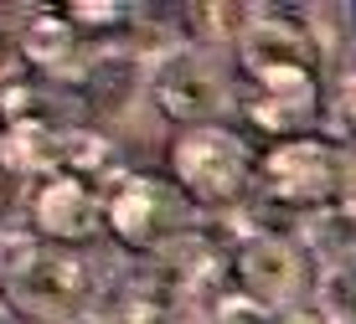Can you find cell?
Instances as JSON below:
<instances>
[{
	"mask_svg": "<svg viewBox=\"0 0 356 324\" xmlns=\"http://www.w3.org/2000/svg\"><path fill=\"white\" fill-rule=\"evenodd\" d=\"M232 52H238L243 78L259 88L248 98V119L279 139H294L321 108V67H325L321 36L300 21L259 10Z\"/></svg>",
	"mask_w": 356,
	"mask_h": 324,
	"instance_id": "obj_1",
	"label": "cell"
},
{
	"mask_svg": "<svg viewBox=\"0 0 356 324\" xmlns=\"http://www.w3.org/2000/svg\"><path fill=\"white\" fill-rule=\"evenodd\" d=\"M0 289L21 324H72L98 309L93 268L72 247L42 242L31 227L0 232Z\"/></svg>",
	"mask_w": 356,
	"mask_h": 324,
	"instance_id": "obj_2",
	"label": "cell"
},
{
	"mask_svg": "<svg viewBox=\"0 0 356 324\" xmlns=\"http://www.w3.org/2000/svg\"><path fill=\"white\" fill-rule=\"evenodd\" d=\"M170 180L196 211H238L259 196V155L222 123L181 129L170 139Z\"/></svg>",
	"mask_w": 356,
	"mask_h": 324,
	"instance_id": "obj_3",
	"label": "cell"
},
{
	"mask_svg": "<svg viewBox=\"0 0 356 324\" xmlns=\"http://www.w3.org/2000/svg\"><path fill=\"white\" fill-rule=\"evenodd\" d=\"M259 196L289 216L310 221L346 201V155L321 134H294L259 155Z\"/></svg>",
	"mask_w": 356,
	"mask_h": 324,
	"instance_id": "obj_4",
	"label": "cell"
},
{
	"mask_svg": "<svg viewBox=\"0 0 356 324\" xmlns=\"http://www.w3.org/2000/svg\"><path fill=\"white\" fill-rule=\"evenodd\" d=\"M191 227H196V206L181 196V185L170 176L129 170L104 196V232L129 257H145V263H155L165 247H176Z\"/></svg>",
	"mask_w": 356,
	"mask_h": 324,
	"instance_id": "obj_5",
	"label": "cell"
},
{
	"mask_svg": "<svg viewBox=\"0 0 356 324\" xmlns=\"http://www.w3.org/2000/svg\"><path fill=\"white\" fill-rule=\"evenodd\" d=\"M155 108L181 123V129H202L217 123L232 108V78L222 67V52H207V46H176L170 57H161L150 67V88H145Z\"/></svg>",
	"mask_w": 356,
	"mask_h": 324,
	"instance_id": "obj_6",
	"label": "cell"
},
{
	"mask_svg": "<svg viewBox=\"0 0 356 324\" xmlns=\"http://www.w3.org/2000/svg\"><path fill=\"white\" fill-rule=\"evenodd\" d=\"M232 273H238V293L248 304L289 314L305 293V247L279 232H248L232 253Z\"/></svg>",
	"mask_w": 356,
	"mask_h": 324,
	"instance_id": "obj_7",
	"label": "cell"
},
{
	"mask_svg": "<svg viewBox=\"0 0 356 324\" xmlns=\"http://www.w3.org/2000/svg\"><path fill=\"white\" fill-rule=\"evenodd\" d=\"M26 216H31V232L42 242L78 247L93 232H104V196L93 185H83L78 176H67V170H52V176H42L31 185Z\"/></svg>",
	"mask_w": 356,
	"mask_h": 324,
	"instance_id": "obj_8",
	"label": "cell"
},
{
	"mask_svg": "<svg viewBox=\"0 0 356 324\" xmlns=\"http://www.w3.org/2000/svg\"><path fill=\"white\" fill-rule=\"evenodd\" d=\"M16 52L36 78L57 83L63 72H72V62L83 57V42H78V26L67 21L63 6H31V10H21Z\"/></svg>",
	"mask_w": 356,
	"mask_h": 324,
	"instance_id": "obj_9",
	"label": "cell"
},
{
	"mask_svg": "<svg viewBox=\"0 0 356 324\" xmlns=\"http://www.w3.org/2000/svg\"><path fill=\"white\" fill-rule=\"evenodd\" d=\"M63 134L52 119H21V123H0V170L10 180L36 185L42 176H52L63 160Z\"/></svg>",
	"mask_w": 356,
	"mask_h": 324,
	"instance_id": "obj_10",
	"label": "cell"
},
{
	"mask_svg": "<svg viewBox=\"0 0 356 324\" xmlns=\"http://www.w3.org/2000/svg\"><path fill=\"white\" fill-rule=\"evenodd\" d=\"M57 170L78 176L83 185H93L98 196H108L119 180L129 176L124 160H119V149L108 144L98 129H67V134H63V160H57Z\"/></svg>",
	"mask_w": 356,
	"mask_h": 324,
	"instance_id": "obj_11",
	"label": "cell"
},
{
	"mask_svg": "<svg viewBox=\"0 0 356 324\" xmlns=\"http://www.w3.org/2000/svg\"><path fill=\"white\" fill-rule=\"evenodd\" d=\"M305 253H315V263L325 273H356V206H330L321 216L300 221Z\"/></svg>",
	"mask_w": 356,
	"mask_h": 324,
	"instance_id": "obj_12",
	"label": "cell"
},
{
	"mask_svg": "<svg viewBox=\"0 0 356 324\" xmlns=\"http://www.w3.org/2000/svg\"><path fill=\"white\" fill-rule=\"evenodd\" d=\"M330 129L341 134V144H356V72H346L330 93Z\"/></svg>",
	"mask_w": 356,
	"mask_h": 324,
	"instance_id": "obj_13",
	"label": "cell"
},
{
	"mask_svg": "<svg viewBox=\"0 0 356 324\" xmlns=\"http://www.w3.org/2000/svg\"><path fill=\"white\" fill-rule=\"evenodd\" d=\"M63 10L72 26H119V21H129V6H114V0H67Z\"/></svg>",
	"mask_w": 356,
	"mask_h": 324,
	"instance_id": "obj_14",
	"label": "cell"
},
{
	"mask_svg": "<svg viewBox=\"0 0 356 324\" xmlns=\"http://www.w3.org/2000/svg\"><path fill=\"white\" fill-rule=\"evenodd\" d=\"M346 155V206H356V144H341Z\"/></svg>",
	"mask_w": 356,
	"mask_h": 324,
	"instance_id": "obj_15",
	"label": "cell"
},
{
	"mask_svg": "<svg viewBox=\"0 0 356 324\" xmlns=\"http://www.w3.org/2000/svg\"><path fill=\"white\" fill-rule=\"evenodd\" d=\"M72 324H114V319H108L104 309H93V314H83V319H72Z\"/></svg>",
	"mask_w": 356,
	"mask_h": 324,
	"instance_id": "obj_16",
	"label": "cell"
}]
</instances>
